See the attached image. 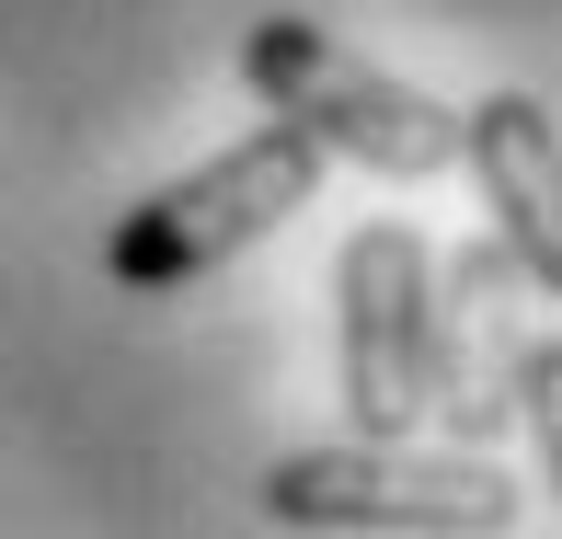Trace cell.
<instances>
[{
    "instance_id": "obj_6",
    "label": "cell",
    "mask_w": 562,
    "mask_h": 539,
    "mask_svg": "<svg viewBox=\"0 0 562 539\" xmlns=\"http://www.w3.org/2000/svg\"><path fill=\"white\" fill-rule=\"evenodd\" d=\"M459 161L482 184L494 242L528 265V288L562 299V126H551V104L540 92H482L459 115Z\"/></svg>"
},
{
    "instance_id": "obj_5",
    "label": "cell",
    "mask_w": 562,
    "mask_h": 539,
    "mask_svg": "<svg viewBox=\"0 0 562 539\" xmlns=\"http://www.w3.org/2000/svg\"><path fill=\"white\" fill-rule=\"evenodd\" d=\"M517 299H528V265L482 229L459 265H437V402L425 425H448L459 448H494L517 425Z\"/></svg>"
},
{
    "instance_id": "obj_4",
    "label": "cell",
    "mask_w": 562,
    "mask_h": 539,
    "mask_svg": "<svg viewBox=\"0 0 562 539\" xmlns=\"http://www.w3.org/2000/svg\"><path fill=\"white\" fill-rule=\"evenodd\" d=\"M345 311V414L356 436H414L437 402V252L414 218H368L334 265Z\"/></svg>"
},
{
    "instance_id": "obj_1",
    "label": "cell",
    "mask_w": 562,
    "mask_h": 539,
    "mask_svg": "<svg viewBox=\"0 0 562 539\" xmlns=\"http://www.w3.org/2000/svg\"><path fill=\"white\" fill-rule=\"evenodd\" d=\"M322 195V138L311 126H252L241 149H218V161H195L184 184L138 195L115 229H104V276L115 288H195V276H218L229 252H252L276 218H299Z\"/></svg>"
},
{
    "instance_id": "obj_3",
    "label": "cell",
    "mask_w": 562,
    "mask_h": 539,
    "mask_svg": "<svg viewBox=\"0 0 562 539\" xmlns=\"http://www.w3.org/2000/svg\"><path fill=\"white\" fill-rule=\"evenodd\" d=\"M276 528H437V539H505L517 482L494 448H414V436H356V448H299L265 471Z\"/></svg>"
},
{
    "instance_id": "obj_7",
    "label": "cell",
    "mask_w": 562,
    "mask_h": 539,
    "mask_svg": "<svg viewBox=\"0 0 562 539\" xmlns=\"http://www.w3.org/2000/svg\"><path fill=\"white\" fill-rule=\"evenodd\" d=\"M517 425L540 436V471L562 494V333H551V345H517Z\"/></svg>"
},
{
    "instance_id": "obj_2",
    "label": "cell",
    "mask_w": 562,
    "mask_h": 539,
    "mask_svg": "<svg viewBox=\"0 0 562 539\" xmlns=\"http://www.w3.org/2000/svg\"><path fill=\"white\" fill-rule=\"evenodd\" d=\"M241 81L265 92L288 126H311L322 161H368V172H391V184L459 172V115L425 104L414 81H391V69H368L356 46H334L322 23H299V12H265L241 35Z\"/></svg>"
}]
</instances>
